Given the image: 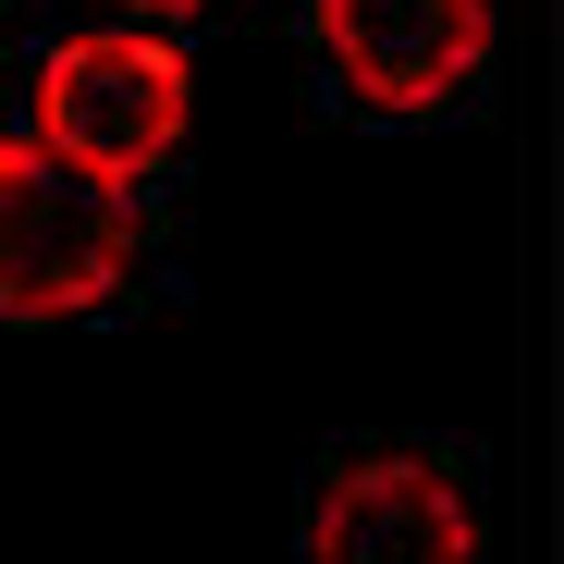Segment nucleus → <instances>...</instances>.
I'll return each mask as SVG.
<instances>
[{"label": "nucleus", "instance_id": "nucleus-1", "mask_svg": "<svg viewBox=\"0 0 564 564\" xmlns=\"http://www.w3.org/2000/svg\"><path fill=\"white\" fill-rule=\"evenodd\" d=\"M135 270V184L0 135V319H86Z\"/></svg>", "mask_w": 564, "mask_h": 564}, {"label": "nucleus", "instance_id": "nucleus-4", "mask_svg": "<svg viewBox=\"0 0 564 564\" xmlns=\"http://www.w3.org/2000/svg\"><path fill=\"white\" fill-rule=\"evenodd\" d=\"M319 50L368 111H442L491 62V0H319Z\"/></svg>", "mask_w": 564, "mask_h": 564}, {"label": "nucleus", "instance_id": "nucleus-2", "mask_svg": "<svg viewBox=\"0 0 564 564\" xmlns=\"http://www.w3.org/2000/svg\"><path fill=\"white\" fill-rule=\"evenodd\" d=\"M184 111H197V74H184V50L148 37V25L62 37V50L37 62V148L111 172V184L160 172V160L184 148Z\"/></svg>", "mask_w": 564, "mask_h": 564}, {"label": "nucleus", "instance_id": "nucleus-5", "mask_svg": "<svg viewBox=\"0 0 564 564\" xmlns=\"http://www.w3.org/2000/svg\"><path fill=\"white\" fill-rule=\"evenodd\" d=\"M123 25H184V13H209V0H111Z\"/></svg>", "mask_w": 564, "mask_h": 564}, {"label": "nucleus", "instance_id": "nucleus-3", "mask_svg": "<svg viewBox=\"0 0 564 564\" xmlns=\"http://www.w3.org/2000/svg\"><path fill=\"white\" fill-rule=\"evenodd\" d=\"M307 564H479V503L430 454H356L307 503Z\"/></svg>", "mask_w": 564, "mask_h": 564}]
</instances>
